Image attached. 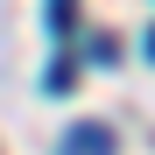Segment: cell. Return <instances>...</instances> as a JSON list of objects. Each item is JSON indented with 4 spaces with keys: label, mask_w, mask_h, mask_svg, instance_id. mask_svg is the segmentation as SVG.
<instances>
[{
    "label": "cell",
    "mask_w": 155,
    "mask_h": 155,
    "mask_svg": "<svg viewBox=\"0 0 155 155\" xmlns=\"http://www.w3.org/2000/svg\"><path fill=\"white\" fill-rule=\"evenodd\" d=\"M64 155H113V134H106V127H71V134H64Z\"/></svg>",
    "instance_id": "6da1fadb"
},
{
    "label": "cell",
    "mask_w": 155,
    "mask_h": 155,
    "mask_svg": "<svg viewBox=\"0 0 155 155\" xmlns=\"http://www.w3.org/2000/svg\"><path fill=\"white\" fill-rule=\"evenodd\" d=\"M71 78H78V64H71V57H57V64H49V78H42V85H49V92H71Z\"/></svg>",
    "instance_id": "7a4b0ae2"
},
{
    "label": "cell",
    "mask_w": 155,
    "mask_h": 155,
    "mask_svg": "<svg viewBox=\"0 0 155 155\" xmlns=\"http://www.w3.org/2000/svg\"><path fill=\"white\" fill-rule=\"evenodd\" d=\"M141 49H148V57H155V28H148V42H141Z\"/></svg>",
    "instance_id": "3957f363"
}]
</instances>
